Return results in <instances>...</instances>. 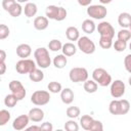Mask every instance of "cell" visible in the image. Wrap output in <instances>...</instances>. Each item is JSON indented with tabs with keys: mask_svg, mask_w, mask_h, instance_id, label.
Segmentation results:
<instances>
[{
	"mask_svg": "<svg viewBox=\"0 0 131 131\" xmlns=\"http://www.w3.org/2000/svg\"><path fill=\"white\" fill-rule=\"evenodd\" d=\"M108 111L112 115H126L130 111V102L127 99H114L110 102Z\"/></svg>",
	"mask_w": 131,
	"mask_h": 131,
	"instance_id": "cell-1",
	"label": "cell"
},
{
	"mask_svg": "<svg viewBox=\"0 0 131 131\" xmlns=\"http://www.w3.org/2000/svg\"><path fill=\"white\" fill-rule=\"evenodd\" d=\"M34 57L37 66L40 69H47L51 63V58L48 49L45 47H39L34 51Z\"/></svg>",
	"mask_w": 131,
	"mask_h": 131,
	"instance_id": "cell-2",
	"label": "cell"
},
{
	"mask_svg": "<svg viewBox=\"0 0 131 131\" xmlns=\"http://www.w3.org/2000/svg\"><path fill=\"white\" fill-rule=\"evenodd\" d=\"M45 14L49 19H54L57 21H61L66 19L68 12L67 9L61 7V6H56V5H48L45 9Z\"/></svg>",
	"mask_w": 131,
	"mask_h": 131,
	"instance_id": "cell-3",
	"label": "cell"
},
{
	"mask_svg": "<svg viewBox=\"0 0 131 131\" xmlns=\"http://www.w3.org/2000/svg\"><path fill=\"white\" fill-rule=\"evenodd\" d=\"M92 79L101 87H106L112 83V76L102 68H96L92 72Z\"/></svg>",
	"mask_w": 131,
	"mask_h": 131,
	"instance_id": "cell-4",
	"label": "cell"
},
{
	"mask_svg": "<svg viewBox=\"0 0 131 131\" xmlns=\"http://www.w3.org/2000/svg\"><path fill=\"white\" fill-rule=\"evenodd\" d=\"M36 61H34L33 59L30 58H21L20 60H18L15 64V70L18 74L20 75H25V74H30L32 71H34L36 69Z\"/></svg>",
	"mask_w": 131,
	"mask_h": 131,
	"instance_id": "cell-5",
	"label": "cell"
},
{
	"mask_svg": "<svg viewBox=\"0 0 131 131\" xmlns=\"http://www.w3.org/2000/svg\"><path fill=\"white\" fill-rule=\"evenodd\" d=\"M77 46L85 54H92L95 52V49H96L95 43L87 36L80 37L77 41Z\"/></svg>",
	"mask_w": 131,
	"mask_h": 131,
	"instance_id": "cell-6",
	"label": "cell"
},
{
	"mask_svg": "<svg viewBox=\"0 0 131 131\" xmlns=\"http://www.w3.org/2000/svg\"><path fill=\"white\" fill-rule=\"evenodd\" d=\"M88 76H89L88 71L85 68H81V67L73 68L69 73V78L74 83L85 82L86 80H88Z\"/></svg>",
	"mask_w": 131,
	"mask_h": 131,
	"instance_id": "cell-7",
	"label": "cell"
},
{
	"mask_svg": "<svg viewBox=\"0 0 131 131\" xmlns=\"http://www.w3.org/2000/svg\"><path fill=\"white\" fill-rule=\"evenodd\" d=\"M50 93L49 91L46 90H37L35 92H33L32 96H31V101L32 103H34L35 105H45L50 101Z\"/></svg>",
	"mask_w": 131,
	"mask_h": 131,
	"instance_id": "cell-8",
	"label": "cell"
},
{
	"mask_svg": "<svg viewBox=\"0 0 131 131\" xmlns=\"http://www.w3.org/2000/svg\"><path fill=\"white\" fill-rule=\"evenodd\" d=\"M87 14L94 19H102L106 16L107 10L102 4L100 5L94 4V5H89L87 7Z\"/></svg>",
	"mask_w": 131,
	"mask_h": 131,
	"instance_id": "cell-9",
	"label": "cell"
},
{
	"mask_svg": "<svg viewBox=\"0 0 131 131\" xmlns=\"http://www.w3.org/2000/svg\"><path fill=\"white\" fill-rule=\"evenodd\" d=\"M8 87H9L11 93L14 94L18 100H23L26 97L27 90H26L25 86L21 84L20 81H18V80H12V81L9 82Z\"/></svg>",
	"mask_w": 131,
	"mask_h": 131,
	"instance_id": "cell-10",
	"label": "cell"
},
{
	"mask_svg": "<svg viewBox=\"0 0 131 131\" xmlns=\"http://www.w3.org/2000/svg\"><path fill=\"white\" fill-rule=\"evenodd\" d=\"M125 91H126V86L122 80H115L114 82L111 83L110 92L114 98H121L125 94Z\"/></svg>",
	"mask_w": 131,
	"mask_h": 131,
	"instance_id": "cell-11",
	"label": "cell"
},
{
	"mask_svg": "<svg viewBox=\"0 0 131 131\" xmlns=\"http://www.w3.org/2000/svg\"><path fill=\"white\" fill-rule=\"evenodd\" d=\"M97 32L101 37H108V38H114L115 36V29L114 27L108 23V21H101L98 24L96 27Z\"/></svg>",
	"mask_w": 131,
	"mask_h": 131,
	"instance_id": "cell-12",
	"label": "cell"
},
{
	"mask_svg": "<svg viewBox=\"0 0 131 131\" xmlns=\"http://www.w3.org/2000/svg\"><path fill=\"white\" fill-rule=\"evenodd\" d=\"M30 118L28 115H20L18 117H16L13 122H12V128L16 131H19V130H23V129H26L28 127V124L30 122Z\"/></svg>",
	"mask_w": 131,
	"mask_h": 131,
	"instance_id": "cell-13",
	"label": "cell"
},
{
	"mask_svg": "<svg viewBox=\"0 0 131 131\" xmlns=\"http://www.w3.org/2000/svg\"><path fill=\"white\" fill-rule=\"evenodd\" d=\"M28 116H29L31 121H33L35 123H38V122H41L44 119V112H43V110H41L39 107H33V108L30 110Z\"/></svg>",
	"mask_w": 131,
	"mask_h": 131,
	"instance_id": "cell-14",
	"label": "cell"
},
{
	"mask_svg": "<svg viewBox=\"0 0 131 131\" xmlns=\"http://www.w3.org/2000/svg\"><path fill=\"white\" fill-rule=\"evenodd\" d=\"M31 53H32V48L29 44L23 43L16 47V54L20 58H27L31 55Z\"/></svg>",
	"mask_w": 131,
	"mask_h": 131,
	"instance_id": "cell-15",
	"label": "cell"
},
{
	"mask_svg": "<svg viewBox=\"0 0 131 131\" xmlns=\"http://www.w3.org/2000/svg\"><path fill=\"white\" fill-rule=\"evenodd\" d=\"M34 28L38 31H43L45 29H47L48 25H49V20L47 16H37L34 19Z\"/></svg>",
	"mask_w": 131,
	"mask_h": 131,
	"instance_id": "cell-16",
	"label": "cell"
},
{
	"mask_svg": "<svg viewBox=\"0 0 131 131\" xmlns=\"http://www.w3.org/2000/svg\"><path fill=\"white\" fill-rule=\"evenodd\" d=\"M74 92L71 88H64L60 91V99L64 104H71L74 101Z\"/></svg>",
	"mask_w": 131,
	"mask_h": 131,
	"instance_id": "cell-17",
	"label": "cell"
},
{
	"mask_svg": "<svg viewBox=\"0 0 131 131\" xmlns=\"http://www.w3.org/2000/svg\"><path fill=\"white\" fill-rule=\"evenodd\" d=\"M118 24L123 29H127L131 25V14L128 12H121L118 16Z\"/></svg>",
	"mask_w": 131,
	"mask_h": 131,
	"instance_id": "cell-18",
	"label": "cell"
},
{
	"mask_svg": "<svg viewBox=\"0 0 131 131\" xmlns=\"http://www.w3.org/2000/svg\"><path fill=\"white\" fill-rule=\"evenodd\" d=\"M37 11H38V7L35 3H33V2H27L26 3V5L24 7V13L27 17L31 18V17L35 16Z\"/></svg>",
	"mask_w": 131,
	"mask_h": 131,
	"instance_id": "cell-19",
	"label": "cell"
},
{
	"mask_svg": "<svg viewBox=\"0 0 131 131\" xmlns=\"http://www.w3.org/2000/svg\"><path fill=\"white\" fill-rule=\"evenodd\" d=\"M96 30V26L94 24V21L90 18H87L85 19L83 23H82V31L86 34H92L94 33V31Z\"/></svg>",
	"mask_w": 131,
	"mask_h": 131,
	"instance_id": "cell-20",
	"label": "cell"
},
{
	"mask_svg": "<svg viewBox=\"0 0 131 131\" xmlns=\"http://www.w3.org/2000/svg\"><path fill=\"white\" fill-rule=\"evenodd\" d=\"M62 54H64L66 56H73L74 54H76L77 52V47L74 43L72 42H67L62 45Z\"/></svg>",
	"mask_w": 131,
	"mask_h": 131,
	"instance_id": "cell-21",
	"label": "cell"
},
{
	"mask_svg": "<svg viewBox=\"0 0 131 131\" xmlns=\"http://www.w3.org/2000/svg\"><path fill=\"white\" fill-rule=\"evenodd\" d=\"M66 36L70 41H78L80 38V33L76 27H69L66 30Z\"/></svg>",
	"mask_w": 131,
	"mask_h": 131,
	"instance_id": "cell-22",
	"label": "cell"
},
{
	"mask_svg": "<svg viewBox=\"0 0 131 131\" xmlns=\"http://www.w3.org/2000/svg\"><path fill=\"white\" fill-rule=\"evenodd\" d=\"M52 62H53V66L56 69H63L68 63V58L64 54H57L53 58Z\"/></svg>",
	"mask_w": 131,
	"mask_h": 131,
	"instance_id": "cell-23",
	"label": "cell"
},
{
	"mask_svg": "<svg viewBox=\"0 0 131 131\" xmlns=\"http://www.w3.org/2000/svg\"><path fill=\"white\" fill-rule=\"evenodd\" d=\"M93 121H94V119H93L91 116H89V115H84V116H82L81 119H80V125H81V127H82L84 130L90 131L91 126H92V124H93Z\"/></svg>",
	"mask_w": 131,
	"mask_h": 131,
	"instance_id": "cell-24",
	"label": "cell"
},
{
	"mask_svg": "<svg viewBox=\"0 0 131 131\" xmlns=\"http://www.w3.org/2000/svg\"><path fill=\"white\" fill-rule=\"evenodd\" d=\"M29 78L32 82H41L44 79V73L42 72L41 69H35L29 74Z\"/></svg>",
	"mask_w": 131,
	"mask_h": 131,
	"instance_id": "cell-25",
	"label": "cell"
},
{
	"mask_svg": "<svg viewBox=\"0 0 131 131\" xmlns=\"http://www.w3.org/2000/svg\"><path fill=\"white\" fill-rule=\"evenodd\" d=\"M84 90L87 92V93H95L97 91V88H98V84L92 79V80H86L84 82Z\"/></svg>",
	"mask_w": 131,
	"mask_h": 131,
	"instance_id": "cell-26",
	"label": "cell"
},
{
	"mask_svg": "<svg viewBox=\"0 0 131 131\" xmlns=\"http://www.w3.org/2000/svg\"><path fill=\"white\" fill-rule=\"evenodd\" d=\"M8 13H9L11 16H13V17L19 16V15L23 13V7H21L20 3H18V2L14 3V4L11 6V8L8 10Z\"/></svg>",
	"mask_w": 131,
	"mask_h": 131,
	"instance_id": "cell-27",
	"label": "cell"
},
{
	"mask_svg": "<svg viewBox=\"0 0 131 131\" xmlns=\"http://www.w3.org/2000/svg\"><path fill=\"white\" fill-rule=\"evenodd\" d=\"M47 89L51 93H60V91L62 90V86H61V84L59 82L52 81V82H49L48 83Z\"/></svg>",
	"mask_w": 131,
	"mask_h": 131,
	"instance_id": "cell-28",
	"label": "cell"
},
{
	"mask_svg": "<svg viewBox=\"0 0 131 131\" xmlns=\"http://www.w3.org/2000/svg\"><path fill=\"white\" fill-rule=\"evenodd\" d=\"M19 100L16 98V96L14 95V94H7L6 96H5V98H4V104L6 105V106H8V107H13V106H15L16 105V103L18 102Z\"/></svg>",
	"mask_w": 131,
	"mask_h": 131,
	"instance_id": "cell-29",
	"label": "cell"
},
{
	"mask_svg": "<svg viewBox=\"0 0 131 131\" xmlns=\"http://www.w3.org/2000/svg\"><path fill=\"white\" fill-rule=\"evenodd\" d=\"M66 114L70 119H76V118H78L80 116L81 111H80V108L78 106H69L67 108Z\"/></svg>",
	"mask_w": 131,
	"mask_h": 131,
	"instance_id": "cell-30",
	"label": "cell"
},
{
	"mask_svg": "<svg viewBox=\"0 0 131 131\" xmlns=\"http://www.w3.org/2000/svg\"><path fill=\"white\" fill-rule=\"evenodd\" d=\"M62 45H63V44H61V42H60L58 39H52V40L48 43V48H49V50H51V51H53V52H56V51H58V50H61Z\"/></svg>",
	"mask_w": 131,
	"mask_h": 131,
	"instance_id": "cell-31",
	"label": "cell"
},
{
	"mask_svg": "<svg viewBox=\"0 0 131 131\" xmlns=\"http://www.w3.org/2000/svg\"><path fill=\"white\" fill-rule=\"evenodd\" d=\"M113 39L108 37H101L99 38V46L103 49H110L113 46Z\"/></svg>",
	"mask_w": 131,
	"mask_h": 131,
	"instance_id": "cell-32",
	"label": "cell"
},
{
	"mask_svg": "<svg viewBox=\"0 0 131 131\" xmlns=\"http://www.w3.org/2000/svg\"><path fill=\"white\" fill-rule=\"evenodd\" d=\"M10 118H11V115L7 110H1L0 111V126H4L6 123H8Z\"/></svg>",
	"mask_w": 131,
	"mask_h": 131,
	"instance_id": "cell-33",
	"label": "cell"
},
{
	"mask_svg": "<svg viewBox=\"0 0 131 131\" xmlns=\"http://www.w3.org/2000/svg\"><path fill=\"white\" fill-rule=\"evenodd\" d=\"M113 47H114V49H115L116 51H118V52H123V51L126 50V48H127V42L118 39V40L115 41V43L113 44Z\"/></svg>",
	"mask_w": 131,
	"mask_h": 131,
	"instance_id": "cell-34",
	"label": "cell"
},
{
	"mask_svg": "<svg viewBox=\"0 0 131 131\" xmlns=\"http://www.w3.org/2000/svg\"><path fill=\"white\" fill-rule=\"evenodd\" d=\"M118 39L123 41H129L131 39V32L128 29H122L118 32Z\"/></svg>",
	"mask_w": 131,
	"mask_h": 131,
	"instance_id": "cell-35",
	"label": "cell"
},
{
	"mask_svg": "<svg viewBox=\"0 0 131 131\" xmlns=\"http://www.w3.org/2000/svg\"><path fill=\"white\" fill-rule=\"evenodd\" d=\"M64 129L67 131H78L79 130V125L77 122L74 121V119H71L64 123Z\"/></svg>",
	"mask_w": 131,
	"mask_h": 131,
	"instance_id": "cell-36",
	"label": "cell"
},
{
	"mask_svg": "<svg viewBox=\"0 0 131 131\" xmlns=\"http://www.w3.org/2000/svg\"><path fill=\"white\" fill-rule=\"evenodd\" d=\"M10 34V31H9V28L4 25V24H1L0 25V40H4L6 39Z\"/></svg>",
	"mask_w": 131,
	"mask_h": 131,
	"instance_id": "cell-37",
	"label": "cell"
},
{
	"mask_svg": "<svg viewBox=\"0 0 131 131\" xmlns=\"http://www.w3.org/2000/svg\"><path fill=\"white\" fill-rule=\"evenodd\" d=\"M103 130V125L100 121L98 120H94L93 121V124L91 126V129L90 131H102Z\"/></svg>",
	"mask_w": 131,
	"mask_h": 131,
	"instance_id": "cell-38",
	"label": "cell"
},
{
	"mask_svg": "<svg viewBox=\"0 0 131 131\" xmlns=\"http://www.w3.org/2000/svg\"><path fill=\"white\" fill-rule=\"evenodd\" d=\"M16 2H17L16 0H2V7L5 11L8 12V10L11 8V6Z\"/></svg>",
	"mask_w": 131,
	"mask_h": 131,
	"instance_id": "cell-39",
	"label": "cell"
},
{
	"mask_svg": "<svg viewBox=\"0 0 131 131\" xmlns=\"http://www.w3.org/2000/svg\"><path fill=\"white\" fill-rule=\"evenodd\" d=\"M124 66H125L126 71L131 74V53L127 54L125 56V58H124Z\"/></svg>",
	"mask_w": 131,
	"mask_h": 131,
	"instance_id": "cell-40",
	"label": "cell"
},
{
	"mask_svg": "<svg viewBox=\"0 0 131 131\" xmlns=\"http://www.w3.org/2000/svg\"><path fill=\"white\" fill-rule=\"evenodd\" d=\"M40 127H41V130H44V131H52V130H53V126H52V124L49 123V122L43 123Z\"/></svg>",
	"mask_w": 131,
	"mask_h": 131,
	"instance_id": "cell-41",
	"label": "cell"
},
{
	"mask_svg": "<svg viewBox=\"0 0 131 131\" xmlns=\"http://www.w3.org/2000/svg\"><path fill=\"white\" fill-rule=\"evenodd\" d=\"M78 1V3L81 5V6H89L90 4H91V2H92V0H77Z\"/></svg>",
	"mask_w": 131,
	"mask_h": 131,
	"instance_id": "cell-42",
	"label": "cell"
},
{
	"mask_svg": "<svg viewBox=\"0 0 131 131\" xmlns=\"http://www.w3.org/2000/svg\"><path fill=\"white\" fill-rule=\"evenodd\" d=\"M5 58H6V52L3 49H1L0 50V62H4Z\"/></svg>",
	"mask_w": 131,
	"mask_h": 131,
	"instance_id": "cell-43",
	"label": "cell"
},
{
	"mask_svg": "<svg viewBox=\"0 0 131 131\" xmlns=\"http://www.w3.org/2000/svg\"><path fill=\"white\" fill-rule=\"evenodd\" d=\"M0 68H1L0 75L5 74V71H6V64H5V61H4V62H0Z\"/></svg>",
	"mask_w": 131,
	"mask_h": 131,
	"instance_id": "cell-44",
	"label": "cell"
},
{
	"mask_svg": "<svg viewBox=\"0 0 131 131\" xmlns=\"http://www.w3.org/2000/svg\"><path fill=\"white\" fill-rule=\"evenodd\" d=\"M27 130H29V131H31V130H33V131H39V130H41V127H40V126H36V125H34V126L27 127Z\"/></svg>",
	"mask_w": 131,
	"mask_h": 131,
	"instance_id": "cell-45",
	"label": "cell"
},
{
	"mask_svg": "<svg viewBox=\"0 0 131 131\" xmlns=\"http://www.w3.org/2000/svg\"><path fill=\"white\" fill-rule=\"evenodd\" d=\"M112 1H113V0H99V2H100L102 5H104V4H110Z\"/></svg>",
	"mask_w": 131,
	"mask_h": 131,
	"instance_id": "cell-46",
	"label": "cell"
},
{
	"mask_svg": "<svg viewBox=\"0 0 131 131\" xmlns=\"http://www.w3.org/2000/svg\"><path fill=\"white\" fill-rule=\"evenodd\" d=\"M18 3H25V2H29V0H16Z\"/></svg>",
	"mask_w": 131,
	"mask_h": 131,
	"instance_id": "cell-47",
	"label": "cell"
},
{
	"mask_svg": "<svg viewBox=\"0 0 131 131\" xmlns=\"http://www.w3.org/2000/svg\"><path fill=\"white\" fill-rule=\"evenodd\" d=\"M128 83H129V85L131 86V76L129 77V79H128Z\"/></svg>",
	"mask_w": 131,
	"mask_h": 131,
	"instance_id": "cell-48",
	"label": "cell"
},
{
	"mask_svg": "<svg viewBox=\"0 0 131 131\" xmlns=\"http://www.w3.org/2000/svg\"><path fill=\"white\" fill-rule=\"evenodd\" d=\"M129 48H130V50H131V41H130V44H129Z\"/></svg>",
	"mask_w": 131,
	"mask_h": 131,
	"instance_id": "cell-49",
	"label": "cell"
},
{
	"mask_svg": "<svg viewBox=\"0 0 131 131\" xmlns=\"http://www.w3.org/2000/svg\"><path fill=\"white\" fill-rule=\"evenodd\" d=\"M129 29H130V32H131V25H130V27H129Z\"/></svg>",
	"mask_w": 131,
	"mask_h": 131,
	"instance_id": "cell-50",
	"label": "cell"
}]
</instances>
